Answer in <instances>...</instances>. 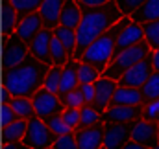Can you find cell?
<instances>
[{
  "instance_id": "obj_1",
  "label": "cell",
  "mask_w": 159,
  "mask_h": 149,
  "mask_svg": "<svg viewBox=\"0 0 159 149\" xmlns=\"http://www.w3.org/2000/svg\"><path fill=\"white\" fill-rule=\"evenodd\" d=\"M81 11H83V17H81V22L76 30L78 46L74 52V61H80L81 55L85 53V50L124 17L115 0H111L100 7H89V9H81Z\"/></svg>"
},
{
  "instance_id": "obj_2",
  "label": "cell",
  "mask_w": 159,
  "mask_h": 149,
  "mask_svg": "<svg viewBox=\"0 0 159 149\" xmlns=\"http://www.w3.org/2000/svg\"><path fill=\"white\" fill-rule=\"evenodd\" d=\"M50 68L52 66L30 53L20 65L4 70V92L11 94L13 98H34V94L44 87Z\"/></svg>"
},
{
  "instance_id": "obj_3",
  "label": "cell",
  "mask_w": 159,
  "mask_h": 149,
  "mask_svg": "<svg viewBox=\"0 0 159 149\" xmlns=\"http://www.w3.org/2000/svg\"><path fill=\"white\" fill-rule=\"evenodd\" d=\"M129 24H131V17H122L113 28H109L104 35H100V37L85 50V53L81 55L80 61H81V63H87V65H91V66H94V68L102 74V72L107 68V65L111 63V59H113V52H115L119 35L129 26Z\"/></svg>"
},
{
  "instance_id": "obj_4",
  "label": "cell",
  "mask_w": 159,
  "mask_h": 149,
  "mask_svg": "<svg viewBox=\"0 0 159 149\" xmlns=\"http://www.w3.org/2000/svg\"><path fill=\"white\" fill-rule=\"evenodd\" d=\"M150 52H152L150 44H148L146 40H143V42H139V44H135V46L124 50L120 55H117V57L107 65V68L102 72V75L107 77V79L119 81L122 75H126L128 70H131V68H133L139 61H143Z\"/></svg>"
},
{
  "instance_id": "obj_5",
  "label": "cell",
  "mask_w": 159,
  "mask_h": 149,
  "mask_svg": "<svg viewBox=\"0 0 159 149\" xmlns=\"http://www.w3.org/2000/svg\"><path fill=\"white\" fill-rule=\"evenodd\" d=\"M57 138L59 136L56 133H52V129L46 125L44 120L34 116L32 120H28V131H26L22 142L30 149H46L52 147Z\"/></svg>"
},
{
  "instance_id": "obj_6",
  "label": "cell",
  "mask_w": 159,
  "mask_h": 149,
  "mask_svg": "<svg viewBox=\"0 0 159 149\" xmlns=\"http://www.w3.org/2000/svg\"><path fill=\"white\" fill-rule=\"evenodd\" d=\"M32 103L35 107L37 118H41V120H48V118L57 116V114H61L65 111L59 96L50 92V90H46V88H41V90H37V94H34Z\"/></svg>"
},
{
  "instance_id": "obj_7",
  "label": "cell",
  "mask_w": 159,
  "mask_h": 149,
  "mask_svg": "<svg viewBox=\"0 0 159 149\" xmlns=\"http://www.w3.org/2000/svg\"><path fill=\"white\" fill-rule=\"evenodd\" d=\"M4 70H9L17 65H20L22 61H26V57L30 55V48H28V42H24L22 39L19 37L17 33L9 35V37L4 39Z\"/></svg>"
},
{
  "instance_id": "obj_8",
  "label": "cell",
  "mask_w": 159,
  "mask_h": 149,
  "mask_svg": "<svg viewBox=\"0 0 159 149\" xmlns=\"http://www.w3.org/2000/svg\"><path fill=\"white\" fill-rule=\"evenodd\" d=\"M156 72L154 68V59H152V52L143 59L139 61L131 70H128L126 75H122L119 79L120 87H129V88H143V85L150 79V75Z\"/></svg>"
},
{
  "instance_id": "obj_9",
  "label": "cell",
  "mask_w": 159,
  "mask_h": 149,
  "mask_svg": "<svg viewBox=\"0 0 159 149\" xmlns=\"http://www.w3.org/2000/svg\"><path fill=\"white\" fill-rule=\"evenodd\" d=\"M131 127V140L154 149L159 146V123L157 121H146V120H137L129 123Z\"/></svg>"
},
{
  "instance_id": "obj_10",
  "label": "cell",
  "mask_w": 159,
  "mask_h": 149,
  "mask_svg": "<svg viewBox=\"0 0 159 149\" xmlns=\"http://www.w3.org/2000/svg\"><path fill=\"white\" fill-rule=\"evenodd\" d=\"M144 105H111L107 111L102 112L104 123H131L143 118Z\"/></svg>"
},
{
  "instance_id": "obj_11",
  "label": "cell",
  "mask_w": 159,
  "mask_h": 149,
  "mask_svg": "<svg viewBox=\"0 0 159 149\" xmlns=\"http://www.w3.org/2000/svg\"><path fill=\"white\" fill-rule=\"evenodd\" d=\"M131 140L129 123H104V147L122 149Z\"/></svg>"
},
{
  "instance_id": "obj_12",
  "label": "cell",
  "mask_w": 159,
  "mask_h": 149,
  "mask_svg": "<svg viewBox=\"0 0 159 149\" xmlns=\"http://www.w3.org/2000/svg\"><path fill=\"white\" fill-rule=\"evenodd\" d=\"M54 37V30L50 28H44L43 32H39L35 37L28 42V48H30V53L39 59L43 63H46L48 66H54V61H52V52H50V42Z\"/></svg>"
},
{
  "instance_id": "obj_13",
  "label": "cell",
  "mask_w": 159,
  "mask_h": 149,
  "mask_svg": "<svg viewBox=\"0 0 159 149\" xmlns=\"http://www.w3.org/2000/svg\"><path fill=\"white\" fill-rule=\"evenodd\" d=\"M94 88H96V94H94V101H93L91 105L102 114L104 111L109 109L111 100H113V96H115V90L119 88V81L107 79V77L102 75V77L94 83Z\"/></svg>"
},
{
  "instance_id": "obj_14",
  "label": "cell",
  "mask_w": 159,
  "mask_h": 149,
  "mask_svg": "<svg viewBox=\"0 0 159 149\" xmlns=\"http://www.w3.org/2000/svg\"><path fill=\"white\" fill-rule=\"evenodd\" d=\"M76 142L80 149H102L104 147V121L87 127V129H76Z\"/></svg>"
},
{
  "instance_id": "obj_15",
  "label": "cell",
  "mask_w": 159,
  "mask_h": 149,
  "mask_svg": "<svg viewBox=\"0 0 159 149\" xmlns=\"http://www.w3.org/2000/svg\"><path fill=\"white\" fill-rule=\"evenodd\" d=\"M143 40H146L144 39V28L141 26V24H137V22H133L131 20V24L122 32L117 39V46H115V52H113V59L120 55L124 50H128V48H131V46H135V44H139V42H143ZM111 59V61H113Z\"/></svg>"
},
{
  "instance_id": "obj_16",
  "label": "cell",
  "mask_w": 159,
  "mask_h": 149,
  "mask_svg": "<svg viewBox=\"0 0 159 149\" xmlns=\"http://www.w3.org/2000/svg\"><path fill=\"white\" fill-rule=\"evenodd\" d=\"M67 0H44L39 9V15L44 22V28H57L59 26V17H61V9L65 6Z\"/></svg>"
},
{
  "instance_id": "obj_17",
  "label": "cell",
  "mask_w": 159,
  "mask_h": 149,
  "mask_svg": "<svg viewBox=\"0 0 159 149\" xmlns=\"http://www.w3.org/2000/svg\"><path fill=\"white\" fill-rule=\"evenodd\" d=\"M43 30H44V22H43L41 15L39 13H32V15H28V17H24L20 20V24L17 26V32L15 33L22 39L24 42H30Z\"/></svg>"
},
{
  "instance_id": "obj_18",
  "label": "cell",
  "mask_w": 159,
  "mask_h": 149,
  "mask_svg": "<svg viewBox=\"0 0 159 149\" xmlns=\"http://www.w3.org/2000/svg\"><path fill=\"white\" fill-rule=\"evenodd\" d=\"M83 11L78 6L76 0H67L63 9H61V17H59V26L69 28V30H78L80 22H81Z\"/></svg>"
},
{
  "instance_id": "obj_19",
  "label": "cell",
  "mask_w": 159,
  "mask_h": 149,
  "mask_svg": "<svg viewBox=\"0 0 159 149\" xmlns=\"http://www.w3.org/2000/svg\"><path fill=\"white\" fill-rule=\"evenodd\" d=\"M80 87V77H78V61H69L63 66L61 72V87H59V98H63L65 94H69L70 90H74Z\"/></svg>"
},
{
  "instance_id": "obj_20",
  "label": "cell",
  "mask_w": 159,
  "mask_h": 149,
  "mask_svg": "<svg viewBox=\"0 0 159 149\" xmlns=\"http://www.w3.org/2000/svg\"><path fill=\"white\" fill-rule=\"evenodd\" d=\"M111 105H144V98H143L141 88H129V87L119 85V88L115 90V96L111 100Z\"/></svg>"
},
{
  "instance_id": "obj_21",
  "label": "cell",
  "mask_w": 159,
  "mask_h": 149,
  "mask_svg": "<svg viewBox=\"0 0 159 149\" xmlns=\"http://www.w3.org/2000/svg\"><path fill=\"white\" fill-rule=\"evenodd\" d=\"M131 20L144 26L148 22H154L159 20V0H146L133 15H131Z\"/></svg>"
},
{
  "instance_id": "obj_22",
  "label": "cell",
  "mask_w": 159,
  "mask_h": 149,
  "mask_svg": "<svg viewBox=\"0 0 159 149\" xmlns=\"http://www.w3.org/2000/svg\"><path fill=\"white\" fill-rule=\"evenodd\" d=\"M20 24V17L15 11V7L11 6L9 0H4L2 6V26H4V39L13 35L17 32V26Z\"/></svg>"
},
{
  "instance_id": "obj_23",
  "label": "cell",
  "mask_w": 159,
  "mask_h": 149,
  "mask_svg": "<svg viewBox=\"0 0 159 149\" xmlns=\"http://www.w3.org/2000/svg\"><path fill=\"white\" fill-rule=\"evenodd\" d=\"M26 131H28V120L19 118L17 121H13V123H9V125H4L2 140H4V144H9V142H22Z\"/></svg>"
},
{
  "instance_id": "obj_24",
  "label": "cell",
  "mask_w": 159,
  "mask_h": 149,
  "mask_svg": "<svg viewBox=\"0 0 159 149\" xmlns=\"http://www.w3.org/2000/svg\"><path fill=\"white\" fill-rule=\"evenodd\" d=\"M54 37L61 40V44L69 50L70 59L74 61V52H76V46H78V35H76V30H69V28L57 26V28H54Z\"/></svg>"
},
{
  "instance_id": "obj_25",
  "label": "cell",
  "mask_w": 159,
  "mask_h": 149,
  "mask_svg": "<svg viewBox=\"0 0 159 149\" xmlns=\"http://www.w3.org/2000/svg\"><path fill=\"white\" fill-rule=\"evenodd\" d=\"M9 105H11L13 111L17 112V116L22 118V120H32L34 116H37L35 114V107L32 103V98H11Z\"/></svg>"
},
{
  "instance_id": "obj_26",
  "label": "cell",
  "mask_w": 159,
  "mask_h": 149,
  "mask_svg": "<svg viewBox=\"0 0 159 149\" xmlns=\"http://www.w3.org/2000/svg\"><path fill=\"white\" fill-rule=\"evenodd\" d=\"M9 2H11V6L15 7V11L19 13V17L22 20L24 17H28L32 13H39L44 0H9Z\"/></svg>"
},
{
  "instance_id": "obj_27",
  "label": "cell",
  "mask_w": 159,
  "mask_h": 149,
  "mask_svg": "<svg viewBox=\"0 0 159 149\" xmlns=\"http://www.w3.org/2000/svg\"><path fill=\"white\" fill-rule=\"evenodd\" d=\"M50 52H52V61H54V66H65L70 59L69 55V50L61 44V40L56 37H52V42H50Z\"/></svg>"
},
{
  "instance_id": "obj_28",
  "label": "cell",
  "mask_w": 159,
  "mask_h": 149,
  "mask_svg": "<svg viewBox=\"0 0 159 149\" xmlns=\"http://www.w3.org/2000/svg\"><path fill=\"white\" fill-rule=\"evenodd\" d=\"M78 77H80V85H94L102 77V74L94 66L78 61Z\"/></svg>"
},
{
  "instance_id": "obj_29",
  "label": "cell",
  "mask_w": 159,
  "mask_h": 149,
  "mask_svg": "<svg viewBox=\"0 0 159 149\" xmlns=\"http://www.w3.org/2000/svg\"><path fill=\"white\" fill-rule=\"evenodd\" d=\"M102 121V114L96 111L93 105H83L81 107V120H80L78 129H87Z\"/></svg>"
},
{
  "instance_id": "obj_30",
  "label": "cell",
  "mask_w": 159,
  "mask_h": 149,
  "mask_svg": "<svg viewBox=\"0 0 159 149\" xmlns=\"http://www.w3.org/2000/svg\"><path fill=\"white\" fill-rule=\"evenodd\" d=\"M141 92H143L144 103L154 101V100H159V72H154V74L150 75V79L143 85Z\"/></svg>"
},
{
  "instance_id": "obj_31",
  "label": "cell",
  "mask_w": 159,
  "mask_h": 149,
  "mask_svg": "<svg viewBox=\"0 0 159 149\" xmlns=\"http://www.w3.org/2000/svg\"><path fill=\"white\" fill-rule=\"evenodd\" d=\"M65 109H81L85 105L83 94H81V87H76L74 90H70L69 94H65L63 98H59Z\"/></svg>"
},
{
  "instance_id": "obj_32",
  "label": "cell",
  "mask_w": 159,
  "mask_h": 149,
  "mask_svg": "<svg viewBox=\"0 0 159 149\" xmlns=\"http://www.w3.org/2000/svg\"><path fill=\"white\" fill-rule=\"evenodd\" d=\"M61 72H63V66H52L48 70V75L44 79V87L46 90L54 92V94H59V87H61Z\"/></svg>"
},
{
  "instance_id": "obj_33",
  "label": "cell",
  "mask_w": 159,
  "mask_h": 149,
  "mask_svg": "<svg viewBox=\"0 0 159 149\" xmlns=\"http://www.w3.org/2000/svg\"><path fill=\"white\" fill-rule=\"evenodd\" d=\"M143 28H144V39L150 44V48L152 50H159V20L148 22Z\"/></svg>"
},
{
  "instance_id": "obj_34",
  "label": "cell",
  "mask_w": 159,
  "mask_h": 149,
  "mask_svg": "<svg viewBox=\"0 0 159 149\" xmlns=\"http://www.w3.org/2000/svg\"><path fill=\"white\" fill-rule=\"evenodd\" d=\"M46 121V125L52 129V133H56L57 136H63V134H70V133H74L65 121H63V118H61V114H57V116H52V118H48V120H44Z\"/></svg>"
},
{
  "instance_id": "obj_35",
  "label": "cell",
  "mask_w": 159,
  "mask_h": 149,
  "mask_svg": "<svg viewBox=\"0 0 159 149\" xmlns=\"http://www.w3.org/2000/svg\"><path fill=\"white\" fill-rule=\"evenodd\" d=\"M61 118L72 131H76L80 125V120H81V109H65L61 112Z\"/></svg>"
},
{
  "instance_id": "obj_36",
  "label": "cell",
  "mask_w": 159,
  "mask_h": 149,
  "mask_svg": "<svg viewBox=\"0 0 159 149\" xmlns=\"http://www.w3.org/2000/svg\"><path fill=\"white\" fill-rule=\"evenodd\" d=\"M141 120L157 121L159 123V100H154V101L144 103V107H143V118H141Z\"/></svg>"
},
{
  "instance_id": "obj_37",
  "label": "cell",
  "mask_w": 159,
  "mask_h": 149,
  "mask_svg": "<svg viewBox=\"0 0 159 149\" xmlns=\"http://www.w3.org/2000/svg\"><path fill=\"white\" fill-rule=\"evenodd\" d=\"M117 4H119L120 11H122V15L124 17H131L146 0H115Z\"/></svg>"
},
{
  "instance_id": "obj_38",
  "label": "cell",
  "mask_w": 159,
  "mask_h": 149,
  "mask_svg": "<svg viewBox=\"0 0 159 149\" xmlns=\"http://www.w3.org/2000/svg\"><path fill=\"white\" fill-rule=\"evenodd\" d=\"M52 147H54V149H80L78 147V142H76V134H74V133L59 136Z\"/></svg>"
},
{
  "instance_id": "obj_39",
  "label": "cell",
  "mask_w": 159,
  "mask_h": 149,
  "mask_svg": "<svg viewBox=\"0 0 159 149\" xmlns=\"http://www.w3.org/2000/svg\"><path fill=\"white\" fill-rule=\"evenodd\" d=\"M17 120H19V116H17V112L11 109V105L9 103H4V107H2V123L4 125H9V123H13Z\"/></svg>"
},
{
  "instance_id": "obj_40",
  "label": "cell",
  "mask_w": 159,
  "mask_h": 149,
  "mask_svg": "<svg viewBox=\"0 0 159 149\" xmlns=\"http://www.w3.org/2000/svg\"><path fill=\"white\" fill-rule=\"evenodd\" d=\"M80 87H81V94H83L85 105H91V103L94 101V94H96L94 85H80Z\"/></svg>"
},
{
  "instance_id": "obj_41",
  "label": "cell",
  "mask_w": 159,
  "mask_h": 149,
  "mask_svg": "<svg viewBox=\"0 0 159 149\" xmlns=\"http://www.w3.org/2000/svg\"><path fill=\"white\" fill-rule=\"evenodd\" d=\"M76 2H78V6L81 9H89V7H100V6H104L111 0H76Z\"/></svg>"
},
{
  "instance_id": "obj_42",
  "label": "cell",
  "mask_w": 159,
  "mask_h": 149,
  "mask_svg": "<svg viewBox=\"0 0 159 149\" xmlns=\"http://www.w3.org/2000/svg\"><path fill=\"white\" fill-rule=\"evenodd\" d=\"M4 149H30L24 142H9V144H4Z\"/></svg>"
},
{
  "instance_id": "obj_43",
  "label": "cell",
  "mask_w": 159,
  "mask_h": 149,
  "mask_svg": "<svg viewBox=\"0 0 159 149\" xmlns=\"http://www.w3.org/2000/svg\"><path fill=\"white\" fill-rule=\"evenodd\" d=\"M122 149H150V147H146V146H141V144H137V142H133V140H129L126 146Z\"/></svg>"
},
{
  "instance_id": "obj_44",
  "label": "cell",
  "mask_w": 159,
  "mask_h": 149,
  "mask_svg": "<svg viewBox=\"0 0 159 149\" xmlns=\"http://www.w3.org/2000/svg\"><path fill=\"white\" fill-rule=\"evenodd\" d=\"M152 59H154V68L159 72V50H152Z\"/></svg>"
},
{
  "instance_id": "obj_45",
  "label": "cell",
  "mask_w": 159,
  "mask_h": 149,
  "mask_svg": "<svg viewBox=\"0 0 159 149\" xmlns=\"http://www.w3.org/2000/svg\"><path fill=\"white\" fill-rule=\"evenodd\" d=\"M46 149H54V147H46Z\"/></svg>"
},
{
  "instance_id": "obj_46",
  "label": "cell",
  "mask_w": 159,
  "mask_h": 149,
  "mask_svg": "<svg viewBox=\"0 0 159 149\" xmlns=\"http://www.w3.org/2000/svg\"><path fill=\"white\" fill-rule=\"evenodd\" d=\"M154 149H159V146H157V147H154Z\"/></svg>"
},
{
  "instance_id": "obj_47",
  "label": "cell",
  "mask_w": 159,
  "mask_h": 149,
  "mask_svg": "<svg viewBox=\"0 0 159 149\" xmlns=\"http://www.w3.org/2000/svg\"><path fill=\"white\" fill-rule=\"evenodd\" d=\"M102 149H106V147H102Z\"/></svg>"
}]
</instances>
